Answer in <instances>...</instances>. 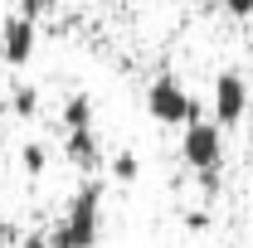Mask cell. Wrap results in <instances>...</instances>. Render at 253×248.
Instances as JSON below:
<instances>
[{
    "label": "cell",
    "instance_id": "1",
    "mask_svg": "<svg viewBox=\"0 0 253 248\" xmlns=\"http://www.w3.org/2000/svg\"><path fill=\"white\" fill-rule=\"evenodd\" d=\"M146 112H151V122H161V126H190L200 117V102L190 97V88L180 78L156 73V78L146 83Z\"/></svg>",
    "mask_w": 253,
    "mask_h": 248
},
{
    "label": "cell",
    "instance_id": "9",
    "mask_svg": "<svg viewBox=\"0 0 253 248\" xmlns=\"http://www.w3.org/2000/svg\"><path fill=\"white\" fill-rule=\"evenodd\" d=\"M112 180L136 185V180H141V156H136V151H117V156H112Z\"/></svg>",
    "mask_w": 253,
    "mask_h": 248
},
{
    "label": "cell",
    "instance_id": "11",
    "mask_svg": "<svg viewBox=\"0 0 253 248\" xmlns=\"http://www.w3.org/2000/svg\"><path fill=\"white\" fill-rule=\"evenodd\" d=\"M219 10L229 20H253V0H219Z\"/></svg>",
    "mask_w": 253,
    "mask_h": 248
},
{
    "label": "cell",
    "instance_id": "3",
    "mask_svg": "<svg viewBox=\"0 0 253 248\" xmlns=\"http://www.w3.org/2000/svg\"><path fill=\"white\" fill-rule=\"evenodd\" d=\"M59 234L68 239V248H93L97 244V234H102V185L97 180H88L68 200V214H63Z\"/></svg>",
    "mask_w": 253,
    "mask_h": 248
},
{
    "label": "cell",
    "instance_id": "4",
    "mask_svg": "<svg viewBox=\"0 0 253 248\" xmlns=\"http://www.w3.org/2000/svg\"><path fill=\"white\" fill-rule=\"evenodd\" d=\"M34 49H39V25L25 20L20 10L5 15V20H0V63H5V68H25V63L34 59Z\"/></svg>",
    "mask_w": 253,
    "mask_h": 248
},
{
    "label": "cell",
    "instance_id": "14",
    "mask_svg": "<svg viewBox=\"0 0 253 248\" xmlns=\"http://www.w3.org/2000/svg\"><path fill=\"white\" fill-rule=\"evenodd\" d=\"M20 248H49V234H44V229H34V234L20 239Z\"/></svg>",
    "mask_w": 253,
    "mask_h": 248
},
{
    "label": "cell",
    "instance_id": "6",
    "mask_svg": "<svg viewBox=\"0 0 253 248\" xmlns=\"http://www.w3.org/2000/svg\"><path fill=\"white\" fill-rule=\"evenodd\" d=\"M63 156H68V165L83 170V175H93L97 165H102V146H97L93 131H68V136H63Z\"/></svg>",
    "mask_w": 253,
    "mask_h": 248
},
{
    "label": "cell",
    "instance_id": "12",
    "mask_svg": "<svg viewBox=\"0 0 253 248\" xmlns=\"http://www.w3.org/2000/svg\"><path fill=\"white\" fill-rule=\"evenodd\" d=\"M49 10H59V0H25V5H20L25 20H39V15H49Z\"/></svg>",
    "mask_w": 253,
    "mask_h": 248
},
{
    "label": "cell",
    "instance_id": "13",
    "mask_svg": "<svg viewBox=\"0 0 253 248\" xmlns=\"http://www.w3.org/2000/svg\"><path fill=\"white\" fill-rule=\"evenodd\" d=\"M185 229H190V234H205V229H210V214H205V209H190V214H185Z\"/></svg>",
    "mask_w": 253,
    "mask_h": 248
},
{
    "label": "cell",
    "instance_id": "7",
    "mask_svg": "<svg viewBox=\"0 0 253 248\" xmlns=\"http://www.w3.org/2000/svg\"><path fill=\"white\" fill-rule=\"evenodd\" d=\"M59 122H63V131H93V97L68 93L63 107H59Z\"/></svg>",
    "mask_w": 253,
    "mask_h": 248
},
{
    "label": "cell",
    "instance_id": "10",
    "mask_svg": "<svg viewBox=\"0 0 253 248\" xmlns=\"http://www.w3.org/2000/svg\"><path fill=\"white\" fill-rule=\"evenodd\" d=\"M20 165H25V175H44V165H49V151L39 146V141H25V151H20Z\"/></svg>",
    "mask_w": 253,
    "mask_h": 248
},
{
    "label": "cell",
    "instance_id": "15",
    "mask_svg": "<svg viewBox=\"0 0 253 248\" xmlns=\"http://www.w3.org/2000/svg\"><path fill=\"white\" fill-rule=\"evenodd\" d=\"M175 5H185V0H175Z\"/></svg>",
    "mask_w": 253,
    "mask_h": 248
},
{
    "label": "cell",
    "instance_id": "2",
    "mask_svg": "<svg viewBox=\"0 0 253 248\" xmlns=\"http://www.w3.org/2000/svg\"><path fill=\"white\" fill-rule=\"evenodd\" d=\"M185 136H180V161H185V170H195V180H205V175H219L224 165V131L214 122H205V117H195L190 126H180Z\"/></svg>",
    "mask_w": 253,
    "mask_h": 248
},
{
    "label": "cell",
    "instance_id": "8",
    "mask_svg": "<svg viewBox=\"0 0 253 248\" xmlns=\"http://www.w3.org/2000/svg\"><path fill=\"white\" fill-rule=\"evenodd\" d=\"M5 112H10V117H20V122L39 117V88H30V83H15V88L5 93Z\"/></svg>",
    "mask_w": 253,
    "mask_h": 248
},
{
    "label": "cell",
    "instance_id": "5",
    "mask_svg": "<svg viewBox=\"0 0 253 248\" xmlns=\"http://www.w3.org/2000/svg\"><path fill=\"white\" fill-rule=\"evenodd\" d=\"M244 117H249V78L224 68L214 78V126L224 131V126H239Z\"/></svg>",
    "mask_w": 253,
    "mask_h": 248
}]
</instances>
